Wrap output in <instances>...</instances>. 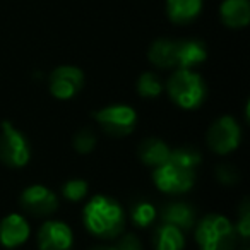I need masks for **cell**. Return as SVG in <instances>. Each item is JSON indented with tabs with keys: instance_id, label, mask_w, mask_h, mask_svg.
Masks as SVG:
<instances>
[{
	"instance_id": "obj_13",
	"label": "cell",
	"mask_w": 250,
	"mask_h": 250,
	"mask_svg": "<svg viewBox=\"0 0 250 250\" xmlns=\"http://www.w3.org/2000/svg\"><path fill=\"white\" fill-rule=\"evenodd\" d=\"M161 219L178 229H190L195 223V212L185 202H170L161 211Z\"/></svg>"
},
{
	"instance_id": "obj_26",
	"label": "cell",
	"mask_w": 250,
	"mask_h": 250,
	"mask_svg": "<svg viewBox=\"0 0 250 250\" xmlns=\"http://www.w3.org/2000/svg\"><path fill=\"white\" fill-rule=\"evenodd\" d=\"M93 250H111V247H96V249Z\"/></svg>"
},
{
	"instance_id": "obj_18",
	"label": "cell",
	"mask_w": 250,
	"mask_h": 250,
	"mask_svg": "<svg viewBox=\"0 0 250 250\" xmlns=\"http://www.w3.org/2000/svg\"><path fill=\"white\" fill-rule=\"evenodd\" d=\"M154 249L156 250H182L185 245L182 229L171 225H160L154 231Z\"/></svg>"
},
{
	"instance_id": "obj_24",
	"label": "cell",
	"mask_w": 250,
	"mask_h": 250,
	"mask_svg": "<svg viewBox=\"0 0 250 250\" xmlns=\"http://www.w3.org/2000/svg\"><path fill=\"white\" fill-rule=\"evenodd\" d=\"M216 175H218V180L225 185H233L238 182V171H236V168L229 167V165H221V167H218Z\"/></svg>"
},
{
	"instance_id": "obj_17",
	"label": "cell",
	"mask_w": 250,
	"mask_h": 250,
	"mask_svg": "<svg viewBox=\"0 0 250 250\" xmlns=\"http://www.w3.org/2000/svg\"><path fill=\"white\" fill-rule=\"evenodd\" d=\"M171 149L168 147L167 143H163L161 139H146L139 146V158L144 165L147 167L158 168L160 165H163L168 160Z\"/></svg>"
},
{
	"instance_id": "obj_25",
	"label": "cell",
	"mask_w": 250,
	"mask_h": 250,
	"mask_svg": "<svg viewBox=\"0 0 250 250\" xmlns=\"http://www.w3.org/2000/svg\"><path fill=\"white\" fill-rule=\"evenodd\" d=\"M111 250H143V245L136 235H125L118 240L117 245L111 247Z\"/></svg>"
},
{
	"instance_id": "obj_20",
	"label": "cell",
	"mask_w": 250,
	"mask_h": 250,
	"mask_svg": "<svg viewBox=\"0 0 250 250\" xmlns=\"http://www.w3.org/2000/svg\"><path fill=\"white\" fill-rule=\"evenodd\" d=\"M163 91L161 81L153 72H144L143 76L137 79V93L144 98H154Z\"/></svg>"
},
{
	"instance_id": "obj_21",
	"label": "cell",
	"mask_w": 250,
	"mask_h": 250,
	"mask_svg": "<svg viewBox=\"0 0 250 250\" xmlns=\"http://www.w3.org/2000/svg\"><path fill=\"white\" fill-rule=\"evenodd\" d=\"M62 194L65 199H69V201H81V199L84 197V195L87 194V184L84 180H69L63 184L62 187Z\"/></svg>"
},
{
	"instance_id": "obj_14",
	"label": "cell",
	"mask_w": 250,
	"mask_h": 250,
	"mask_svg": "<svg viewBox=\"0 0 250 250\" xmlns=\"http://www.w3.org/2000/svg\"><path fill=\"white\" fill-rule=\"evenodd\" d=\"M206 57H208V50L197 40L177 42V67L180 69H190V67L204 62Z\"/></svg>"
},
{
	"instance_id": "obj_8",
	"label": "cell",
	"mask_w": 250,
	"mask_h": 250,
	"mask_svg": "<svg viewBox=\"0 0 250 250\" xmlns=\"http://www.w3.org/2000/svg\"><path fill=\"white\" fill-rule=\"evenodd\" d=\"M84 84V74L81 69L72 65H62L55 69L50 76V91L59 100L74 98Z\"/></svg>"
},
{
	"instance_id": "obj_12",
	"label": "cell",
	"mask_w": 250,
	"mask_h": 250,
	"mask_svg": "<svg viewBox=\"0 0 250 250\" xmlns=\"http://www.w3.org/2000/svg\"><path fill=\"white\" fill-rule=\"evenodd\" d=\"M221 21L228 28H245L250 21V2L249 0H225L219 7Z\"/></svg>"
},
{
	"instance_id": "obj_9",
	"label": "cell",
	"mask_w": 250,
	"mask_h": 250,
	"mask_svg": "<svg viewBox=\"0 0 250 250\" xmlns=\"http://www.w3.org/2000/svg\"><path fill=\"white\" fill-rule=\"evenodd\" d=\"M21 206L24 211L35 216H50L59 208V199L50 188L43 185H33L22 192Z\"/></svg>"
},
{
	"instance_id": "obj_5",
	"label": "cell",
	"mask_w": 250,
	"mask_h": 250,
	"mask_svg": "<svg viewBox=\"0 0 250 250\" xmlns=\"http://www.w3.org/2000/svg\"><path fill=\"white\" fill-rule=\"evenodd\" d=\"M94 120L100 124V127L113 137L129 136L137 124V115L134 108L127 104H113V106L101 108L94 111Z\"/></svg>"
},
{
	"instance_id": "obj_3",
	"label": "cell",
	"mask_w": 250,
	"mask_h": 250,
	"mask_svg": "<svg viewBox=\"0 0 250 250\" xmlns=\"http://www.w3.org/2000/svg\"><path fill=\"white\" fill-rule=\"evenodd\" d=\"M168 93L178 106L192 110L206 98V84L202 77L190 69H178L168 81Z\"/></svg>"
},
{
	"instance_id": "obj_1",
	"label": "cell",
	"mask_w": 250,
	"mask_h": 250,
	"mask_svg": "<svg viewBox=\"0 0 250 250\" xmlns=\"http://www.w3.org/2000/svg\"><path fill=\"white\" fill-rule=\"evenodd\" d=\"M201 165V153L194 147H178L168 160L154 168L153 180L165 194H184L195 182V168Z\"/></svg>"
},
{
	"instance_id": "obj_15",
	"label": "cell",
	"mask_w": 250,
	"mask_h": 250,
	"mask_svg": "<svg viewBox=\"0 0 250 250\" xmlns=\"http://www.w3.org/2000/svg\"><path fill=\"white\" fill-rule=\"evenodd\" d=\"M149 60L160 69L177 67V42L168 38L156 40L149 48Z\"/></svg>"
},
{
	"instance_id": "obj_2",
	"label": "cell",
	"mask_w": 250,
	"mask_h": 250,
	"mask_svg": "<svg viewBox=\"0 0 250 250\" xmlns=\"http://www.w3.org/2000/svg\"><path fill=\"white\" fill-rule=\"evenodd\" d=\"M84 225L93 235L103 240L117 238L124 231V209L113 199L96 195L84 208Z\"/></svg>"
},
{
	"instance_id": "obj_4",
	"label": "cell",
	"mask_w": 250,
	"mask_h": 250,
	"mask_svg": "<svg viewBox=\"0 0 250 250\" xmlns=\"http://www.w3.org/2000/svg\"><path fill=\"white\" fill-rule=\"evenodd\" d=\"M195 238L201 250H233L235 229L226 218L209 214L197 225Z\"/></svg>"
},
{
	"instance_id": "obj_19",
	"label": "cell",
	"mask_w": 250,
	"mask_h": 250,
	"mask_svg": "<svg viewBox=\"0 0 250 250\" xmlns=\"http://www.w3.org/2000/svg\"><path fill=\"white\" fill-rule=\"evenodd\" d=\"M130 218L136 226H149L153 219L156 218V209L151 202L139 201L130 209Z\"/></svg>"
},
{
	"instance_id": "obj_11",
	"label": "cell",
	"mask_w": 250,
	"mask_h": 250,
	"mask_svg": "<svg viewBox=\"0 0 250 250\" xmlns=\"http://www.w3.org/2000/svg\"><path fill=\"white\" fill-rule=\"evenodd\" d=\"M29 225L22 216L9 214L0 223V243L7 249L19 247L28 240Z\"/></svg>"
},
{
	"instance_id": "obj_6",
	"label": "cell",
	"mask_w": 250,
	"mask_h": 250,
	"mask_svg": "<svg viewBox=\"0 0 250 250\" xmlns=\"http://www.w3.org/2000/svg\"><path fill=\"white\" fill-rule=\"evenodd\" d=\"M31 158L26 137L14 129L9 122H2L0 134V161L11 168H22L28 165Z\"/></svg>"
},
{
	"instance_id": "obj_16",
	"label": "cell",
	"mask_w": 250,
	"mask_h": 250,
	"mask_svg": "<svg viewBox=\"0 0 250 250\" xmlns=\"http://www.w3.org/2000/svg\"><path fill=\"white\" fill-rule=\"evenodd\" d=\"M202 0H167V12L177 24L190 22L201 14Z\"/></svg>"
},
{
	"instance_id": "obj_23",
	"label": "cell",
	"mask_w": 250,
	"mask_h": 250,
	"mask_svg": "<svg viewBox=\"0 0 250 250\" xmlns=\"http://www.w3.org/2000/svg\"><path fill=\"white\" fill-rule=\"evenodd\" d=\"M236 231L243 240H247L250 235V209L247 199L242 202V208H240V219L236 223Z\"/></svg>"
},
{
	"instance_id": "obj_7",
	"label": "cell",
	"mask_w": 250,
	"mask_h": 250,
	"mask_svg": "<svg viewBox=\"0 0 250 250\" xmlns=\"http://www.w3.org/2000/svg\"><path fill=\"white\" fill-rule=\"evenodd\" d=\"M242 139L238 122L233 117L226 115L214 122L209 127L208 132V146L218 154H228L235 151Z\"/></svg>"
},
{
	"instance_id": "obj_10",
	"label": "cell",
	"mask_w": 250,
	"mask_h": 250,
	"mask_svg": "<svg viewBox=\"0 0 250 250\" xmlns=\"http://www.w3.org/2000/svg\"><path fill=\"white\" fill-rule=\"evenodd\" d=\"M40 250H70L72 231L62 221H46L38 233Z\"/></svg>"
},
{
	"instance_id": "obj_22",
	"label": "cell",
	"mask_w": 250,
	"mask_h": 250,
	"mask_svg": "<svg viewBox=\"0 0 250 250\" xmlns=\"http://www.w3.org/2000/svg\"><path fill=\"white\" fill-rule=\"evenodd\" d=\"M94 144H96V137H94V134L91 132L89 129L79 130V132L76 134V137H74V147H76V151L81 154L91 153Z\"/></svg>"
}]
</instances>
